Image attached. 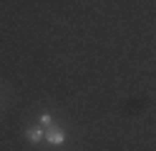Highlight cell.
<instances>
[{
  "label": "cell",
  "instance_id": "obj_2",
  "mask_svg": "<svg viewBox=\"0 0 156 151\" xmlns=\"http://www.w3.org/2000/svg\"><path fill=\"white\" fill-rule=\"evenodd\" d=\"M25 136H28V141H30V144H41V141L45 138V131L38 128V126H33V128L25 131Z\"/></svg>",
  "mask_w": 156,
  "mask_h": 151
},
{
  "label": "cell",
  "instance_id": "obj_3",
  "mask_svg": "<svg viewBox=\"0 0 156 151\" xmlns=\"http://www.w3.org/2000/svg\"><path fill=\"white\" fill-rule=\"evenodd\" d=\"M51 121H53L51 113H43V116H41V124H43V126H51Z\"/></svg>",
  "mask_w": 156,
  "mask_h": 151
},
{
  "label": "cell",
  "instance_id": "obj_1",
  "mask_svg": "<svg viewBox=\"0 0 156 151\" xmlns=\"http://www.w3.org/2000/svg\"><path fill=\"white\" fill-rule=\"evenodd\" d=\"M45 141L51 146H61L63 141H66V131L63 128H55V126H48V131H45Z\"/></svg>",
  "mask_w": 156,
  "mask_h": 151
}]
</instances>
